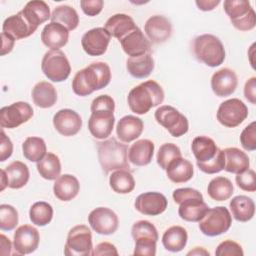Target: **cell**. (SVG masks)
Wrapping results in <instances>:
<instances>
[{
    "mask_svg": "<svg viewBox=\"0 0 256 256\" xmlns=\"http://www.w3.org/2000/svg\"><path fill=\"white\" fill-rule=\"evenodd\" d=\"M248 116L247 106L238 98L228 99L222 102L217 110V120L228 128L239 126Z\"/></svg>",
    "mask_w": 256,
    "mask_h": 256,
    "instance_id": "4fadbf2b",
    "label": "cell"
},
{
    "mask_svg": "<svg viewBox=\"0 0 256 256\" xmlns=\"http://www.w3.org/2000/svg\"><path fill=\"white\" fill-rule=\"evenodd\" d=\"M123 51L130 57H136L149 53L151 45L139 27L134 28L120 40Z\"/></svg>",
    "mask_w": 256,
    "mask_h": 256,
    "instance_id": "ffe728a7",
    "label": "cell"
},
{
    "mask_svg": "<svg viewBox=\"0 0 256 256\" xmlns=\"http://www.w3.org/2000/svg\"><path fill=\"white\" fill-rule=\"evenodd\" d=\"M195 3L198 9L202 11H211L220 3V1L219 0H197Z\"/></svg>",
    "mask_w": 256,
    "mask_h": 256,
    "instance_id": "9f6ffc18",
    "label": "cell"
},
{
    "mask_svg": "<svg viewBox=\"0 0 256 256\" xmlns=\"http://www.w3.org/2000/svg\"><path fill=\"white\" fill-rule=\"evenodd\" d=\"M7 179V187L11 189H20L24 187L29 180V169L26 164L21 161H14L5 169Z\"/></svg>",
    "mask_w": 256,
    "mask_h": 256,
    "instance_id": "836d02e7",
    "label": "cell"
},
{
    "mask_svg": "<svg viewBox=\"0 0 256 256\" xmlns=\"http://www.w3.org/2000/svg\"><path fill=\"white\" fill-rule=\"evenodd\" d=\"M37 170L40 176L46 180H56L61 173L60 159L54 153L48 152L37 162Z\"/></svg>",
    "mask_w": 256,
    "mask_h": 256,
    "instance_id": "ab89813d",
    "label": "cell"
},
{
    "mask_svg": "<svg viewBox=\"0 0 256 256\" xmlns=\"http://www.w3.org/2000/svg\"><path fill=\"white\" fill-rule=\"evenodd\" d=\"M24 157L31 162L40 161L46 154L47 148L45 141L40 137H28L22 144Z\"/></svg>",
    "mask_w": 256,
    "mask_h": 256,
    "instance_id": "b9f144b4",
    "label": "cell"
},
{
    "mask_svg": "<svg viewBox=\"0 0 256 256\" xmlns=\"http://www.w3.org/2000/svg\"><path fill=\"white\" fill-rule=\"evenodd\" d=\"M29 217L33 224L37 226H45L49 224L53 218V208L45 201L36 202L29 210Z\"/></svg>",
    "mask_w": 256,
    "mask_h": 256,
    "instance_id": "7bdbcfd3",
    "label": "cell"
},
{
    "mask_svg": "<svg viewBox=\"0 0 256 256\" xmlns=\"http://www.w3.org/2000/svg\"><path fill=\"white\" fill-rule=\"evenodd\" d=\"M126 68L133 77L146 78L154 69L153 57L150 52L136 57H129L126 62Z\"/></svg>",
    "mask_w": 256,
    "mask_h": 256,
    "instance_id": "e575fe53",
    "label": "cell"
},
{
    "mask_svg": "<svg viewBox=\"0 0 256 256\" xmlns=\"http://www.w3.org/2000/svg\"><path fill=\"white\" fill-rule=\"evenodd\" d=\"M104 2L102 0H81L80 6L82 11L88 16H96L103 9Z\"/></svg>",
    "mask_w": 256,
    "mask_h": 256,
    "instance_id": "f907efd6",
    "label": "cell"
},
{
    "mask_svg": "<svg viewBox=\"0 0 256 256\" xmlns=\"http://www.w3.org/2000/svg\"><path fill=\"white\" fill-rule=\"evenodd\" d=\"M92 234L86 225H77L68 232L64 247L66 256L92 255Z\"/></svg>",
    "mask_w": 256,
    "mask_h": 256,
    "instance_id": "8fae6325",
    "label": "cell"
},
{
    "mask_svg": "<svg viewBox=\"0 0 256 256\" xmlns=\"http://www.w3.org/2000/svg\"><path fill=\"white\" fill-rule=\"evenodd\" d=\"M51 22L63 25L68 31L74 30L79 24V16L76 10L68 5H60L56 7L51 14Z\"/></svg>",
    "mask_w": 256,
    "mask_h": 256,
    "instance_id": "60d3db41",
    "label": "cell"
},
{
    "mask_svg": "<svg viewBox=\"0 0 256 256\" xmlns=\"http://www.w3.org/2000/svg\"><path fill=\"white\" fill-rule=\"evenodd\" d=\"M237 84L236 73L229 68H222L211 77V88L218 97H227L234 93Z\"/></svg>",
    "mask_w": 256,
    "mask_h": 256,
    "instance_id": "44dd1931",
    "label": "cell"
},
{
    "mask_svg": "<svg viewBox=\"0 0 256 256\" xmlns=\"http://www.w3.org/2000/svg\"><path fill=\"white\" fill-rule=\"evenodd\" d=\"M229 207L233 218L240 222H247L251 220L255 213L254 201L245 195H238L232 198L229 203Z\"/></svg>",
    "mask_w": 256,
    "mask_h": 256,
    "instance_id": "1f68e13d",
    "label": "cell"
},
{
    "mask_svg": "<svg viewBox=\"0 0 256 256\" xmlns=\"http://www.w3.org/2000/svg\"><path fill=\"white\" fill-rule=\"evenodd\" d=\"M5 187H7V179L4 169H1V191H3Z\"/></svg>",
    "mask_w": 256,
    "mask_h": 256,
    "instance_id": "91938a15",
    "label": "cell"
},
{
    "mask_svg": "<svg viewBox=\"0 0 256 256\" xmlns=\"http://www.w3.org/2000/svg\"><path fill=\"white\" fill-rule=\"evenodd\" d=\"M182 157L180 148L174 143H164L160 146L157 153V163L163 169L166 170L168 165L176 158Z\"/></svg>",
    "mask_w": 256,
    "mask_h": 256,
    "instance_id": "ee69618b",
    "label": "cell"
},
{
    "mask_svg": "<svg viewBox=\"0 0 256 256\" xmlns=\"http://www.w3.org/2000/svg\"><path fill=\"white\" fill-rule=\"evenodd\" d=\"M55 129L63 136H74L82 127L80 115L72 109H61L53 117Z\"/></svg>",
    "mask_w": 256,
    "mask_h": 256,
    "instance_id": "d6986e66",
    "label": "cell"
},
{
    "mask_svg": "<svg viewBox=\"0 0 256 256\" xmlns=\"http://www.w3.org/2000/svg\"><path fill=\"white\" fill-rule=\"evenodd\" d=\"M111 36L103 27L93 28L87 31L81 39L83 50L90 56H100L108 48Z\"/></svg>",
    "mask_w": 256,
    "mask_h": 256,
    "instance_id": "e0dca14e",
    "label": "cell"
},
{
    "mask_svg": "<svg viewBox=\"0 0 256 256\" xmlns=\"http://www.w3.org/2000/svg\"><path fill=\"white\" fill-rule=\"evenodd\" d=\"M154 116L157 123L163 126L173 137H180L186 134L189 129L187 118L170 105L160 106L155 111Z\"/></svg>",
    "mask_w": 256,
    "mask_h": 256,
    "instance_id": "7c38bea8",
    "label": "cell"
},
{
    "mask_svg": "<svg viewBox=\"0 0 256 256\" xmlns=\"http://www.w3.org/2000/svg\"><path fill=\"white\" fill-rule=\"evenodd\" d=\"M244 96L251 104H256V77H251L246 81L244 86Z\"/></svg>",
    "mask_w": 256,
    "mask_h": 256,
    "instance_id": "db71d44e",
    "label": "cell"
},
{
    "mask_svg": "<svg viewBox=\"0 0 256 256\" xmlns=\"http://www.w3.org/2000/svg\"><path fill=\"white\" fill-rule=\"evenodd\" d=\"M187 231L181 226H171L168 228L163 236L162 243L166 250L171 252H179L184 249L187 244Z\"/></svg>",
    "mask_w": 256,
    "mask_h": 256,
    "instance_id": "8d00e7d4",
    "label": "cell"
},
{
    "mask_svg": "<svg viewBox=\"0 0 256 256\" xmlns=\"http://www.w3.org/2000/svg\"><path fill=\"white\" fill-rule=\"evenodd\" d=\"M131 234L135 241L134 255L154 256L156 243L159 238L156 227L147 220L135 222L131 228Z\"/></svg>",
    "mask_w": 256,
    "mask_h": 256,
    "instance_id": "52a82bcc",
    "label": "cell"
},
{
    "mask_svg": "<svg viewBox=\"0 0 256 256\" xmlns=\"http://www.w3.org/2000/svg\"><path fill=\"white\" fill-rule=\"evenodd\" d=\"M187 255H208L209 256V252L202 247H195V249L189 251Z\"/></svg>",
    "mask_w": 256,
    "mask_h": 256,
    "instance_id": "680465c9",
    "label": "cell"
},
{
    "mask_svg": "<svg viewBox=\"0 0 256 256\" xmlns=\"http://www.w3.org/2000/svg\"><path fill=\"white\" fill-rule=\"evenodd\" d=\"M240 143L247 151L256 149V122L253 121L247 125L240 135Z\"/></svg>",
    "mask_w": 256,
    "mask_h": 256,
    "instance_id": "c3c4849f",
    "label": "cell"
},
{
    "mask_svg": "<svg viewBox=\"0 0 256 256\" xmlns=\"http://www.w3.org/2000/svg\"><path fill=\"white\" fill-rule=\"evenodd\" d=\"M41 69L44 75L53 82L65 81L71 72V66L64 52L49 50L43 56Z\"/></svg>",
    "mask_w": 256,
    "mask_h": 256,
    "instance_id": "30bf717a",
    "label": "cell"
},
{
    "mask_svg": "<svg viewBox=\"0 0 256 256\" xmlns=\"http://www.w3.org/2000/svg\"><path fill=\"white\" fill-rule=\"evenodd\" d=\"M0 238H1V251H0L1 255L11 254L12 245H11V242H10L9 238H7L4 234H1Z\"/></svg>",
    "mask_w": 256,
    "mask_h": 256,
    "instance_id": "6f0895ef",
    "label": "cell"
},
{
    "mask_svg": "<svg viewBox=\"0 0 256 256\" xmlns=\"http://www.w3.org/2000/svg\"><path fill=\"white\" fill-rule=\"evenodd\" d=\"M91 116L88 120V129L93 137L105 139L112 133L115 117V102L109 95H100L91 103Z\"/></svg>",
    "mask_w": 256,
    "mask_h": 256,
    "instance_id": "7a4b0ae2",
    "label": "cell"
},
{
    "mask_svg": "<svg viewBox=\"0 0 256 256\" xmlns=\"http://www.w3.org/2000/svg\"><path fill=\"white\" fill-rule=\"evenodd\" d=\"M133 18L127 14L118 13L111 16L105 23L104 28L110 36L120 40L127 33L136 28Z\"/></svg>",
    "mask_w": 256,
    "mask_h": 256,
    "instance_id": "f1b7e54d",
    "label": "cell"
},
{
    "mask_svg": "<svg viewBox=\"0 0 256 256\" xmlns=\"http://www.w3.org/2000/svg\"><path fill=\"white\" fill-rule=\"evenodd\" d=\"M163 100L164 91L154 80H148L135 86L127 97L130 110L138 115L146 114L151 108L160 105Z\"/></svg>",
    "mask_w": 256,
    "mask_h": 256,
    "instance_id": "3957f363",
    "label": "cell"
},
{
    "mask_svg": "<svg viewBox=\"0 0 256 256\" xmlns=\"http://www.w3.org/2000/svg\"><path fill=\"white\" fill-rule=\"evenodd\" d=\"M33 116V108L27 102L18 101L0 109V125L2 128L13 129L26 123Z\"/></svg>",
    "mask_w": 256,
    "mask_h": 256,
    "instance_id": "5bb4252c",
    "label": "cell"
},
{
    "mask_svg": "<svg viewBox=\"0 0 256 256\" xmlns=\"http://www.w3.org/2000/svg\"><path fill=\"white\" fill-rule=\"evenodd\" d=\"M21 12L35 30H37L39 25L51 18L49 6L41 0L29 1Z\"/></svg>",
    "mask_w": 256,
    "mask_h": 256,
    "instance_id": "83f0119b",
    "label": "cell"
},
{
    "mask_svg": "<svg viewBox=\"0 0 256 256\" xmlns=\"http://www.w3.org/2000/svg\"><path fill=\"white\" fill-rule=\"evenodd\" d=\"M40 235L38 230L28 224L18 227L14 233L13 247L16 254L25 255L34 252L39 245Z\"/></svg>",
    "mask_w": 256,
    "mask_h": 256,
    "instance_id": "2e32d148",
    "label": "cell"
},
{
    "mask_svg": "<svg viewBox=\"0 0 256 256\" xmlns=\"http://www.w3.org/2000/svg\"><path fill=\"white\" fill-rule=\"evenodd\" d=\"M111 80V70L105 62H94L79 70L73 80L72 89L78 96H88L106 87Z\"/></svg>",
    "mask_w": 256,
    "mask_h": 256,
    "instance_id": "6da1fadb",
    "label": "cell"
},
{
    "mask_svg": "<svg viewBox=\"0 0 256 256\" xmlns=\"http://www.w3.org/2000/svg\"><path fill=\"white\" fill-rule=\"evenodd\" d=\"M225 155L224 169L227 172L239 174L249 169L250 161L248 155L236 147H229L223 150Z\"/></svg>",
    "mask_w": 256,
    "mask_h": 256,
    "instance_id": "4dcf8cb0",
    "label": "cell"
},
{
    "mask_svg": "<svg viewBox=\"0 0 256 256\" xmlns=\"http://www.w3.org/2000/svg\"><path fill=\"white\" fill-rule=\"evenodd\" d=\"M234 191L232 182L223 176L213 178L207 187L208 195L215 201L228 200Z\"/></svg>",
    "mask_w": 256,
    "mask_h": 256,
    "instance_id": "74e56055",
    "label": "cell"
},
{
    "mask_svg": "<svg viewBox=\"0 0 256 256\" xmlns=\"http://www.w3.org/2000/svg\"><path fill=\"white\" fill-rule=\"evenodd\" d=\"M194 169L192 163L182 157L174 159L166 168V174L173 183H185L193 177Z\"/></svg>",
    "mask_w": 256,
    "mask_h": 256,
    "instance_id": "f546056e",
    "label": "cell"
},
{
    "mask_svg": "<svg viewBox=\"0 0 256 256\" xmlns=\"http://www.w3.org/2000/svg\"><path fill=\"white\" fill-rule=\"evenodd\" d=\"M215 254L217 256H243L244 252L242 247L237 242L225 240L217 246Z\"/></svg>",
    "mask_w": 256,
    "mask_h": 256,
    "instance_id": "681fc988",
    "label": "cell"
},
{
    "mask_svg": "<svg viewBox=\"0 0 256 256\" xmlns=\"http://www.w3.org/2000/svg\"><path fill=\"white\" fill-rule=\"evenodd\" d=\"M92 255L100 256V255H118V251L116 247L109 242H101L96 245L94 250L92 251Z\"/></svg>",
    "mask_w": 256,
    "mask_h": 256,
    "instance_id": "f5cc1de1",
    "label": "cell"
},
{
    "mask_svg": "<svg viewBox=\"0 0 256 256\" xmlns=\"http://www.w3.org/2000/svg\"><path fill=\"white\" fill-rule=\"evenodd\" d=\"M98 159L105 173L120 169L129 170L130 168L127 145L113 137L98 143Z\"/></svg>",
    "mask_w": 256,
    "mask_h": 256,
    "instance_id": "5b68a950",
    "label": "cell"
},
{
    "mask_svg": "<svg viewBox=\"0 0 256 256\" xmlns=\"http://www.w3.org/2000/svg\"><path fill=\"white\" fill-rule=\"evenodd\" d=\"M88 222L96 233L102 235L113 234L119 225L117 214L107 207H98L92 210L88 216Z\"/></svg>",
    "mask_w": 256,
    "mask_h": 256,
    "instance_id": "9a60e30c",
    "label": "cell"
},
{
    "mask_svg": "<svg viewBox=\"0 0 256 256\" xmlns=\"http://www.w3.org/2000/svg\"><path fill=\"white\" fill-rule=\"evenodd\" d=\"M144 31L149 40L159 44L170 38L172 34V25L165 16L154 15L146 21Z\"/></svg>",
    "mask_w": 256,
    "mask_h": 256,
    "instance_id": "7402d4cb",
    "label": "cell"
},
{
    "mask_svg": "<svg viewBox=\"0 0 256 256\" xmlns=\"http://www.w3.org/2000/svg\"><path fill=\"white\" fill-rule=\"evenodd\" d=\"M238 187L244 191L254 192L256 190V174L252 169H247L235 177Z\"/></svg>",
    "mask_w": 256,
    "mask_h": 256,
    "instance_id": "7dc6e473",
    "label": "cell"
},
{
    "mask_svg": "<svg viewBox=\"0 0 256 256\" xmlns=\"http://www.w3.org/2000/svg\"><path fill=\"white\" fill-rule=\"evenodd\" d=\"M168 205L167 198L160 192H145L140 194L134 203L138 212L148 216L163 213Z\"/></svg>",
    "mask_w": 256,
    "mask_h": 256,
    "instance_id": "ac0fdd59",
    "label": "cell"
},
{
    "mask_svg": "<svg viewBox=\"0 0 256 256\" xmlns=\"http://www.w3.org/2000/svg\"><path fill=\"white\" fill-rule=\"evenodd\" d=\"M144 124L140 118L133 115H126L118 121L116 133L122 142L130 143L142 134Z\"/></svg>",
    "mask_w": 256,
    "mask_h": 256,
    "instance_id": "d4e9b609",
    "label": "cell"
},
{
    "mask_svg": "<svg viewBox=\"0 0 256 256\" xmlns=\"http://www.w3.org/2000/svg\"><path fill=\"white\" fill-rule=\"evenodd\" d=\"M193 52L198 61L209 67H217L225 60V49L221 40L212 34H202L193 41Z\"/></svg>",
    "mask_w": 256,
    "mask_h": 256,
    "instance_id": "8992f818",
    "label": "cell"
},
{
    "mask_svg": "<svg viewBox=\"0 0 256 256\" xmlns=\"http://www.w3.org/2000/svg\"><path fill=\"white\" fill-rule=\"evenodd\" d=\"M1 140H0V161L4 162L8 159L13 152V144L9 137L6 136L3 130H1Z\"/></svg>",
    "mask_w": 256,
    "mask_h": 256,
    "instance_id": "816d5d0a",
    "label": "cell"
},
{
    "mask_svg": "<svg viewBox=\"0 0 256 256\" xmlns=\"http://www.w3.org/2000/svg\"><path fill=\"white\" fill-rule=\"evenodd\" d=\"M36 30L30 25L21 11L6 18L2 25V32L10 35L15 40H20L32 35Z\"/></svg>",
    "mask_w": 256,
    "mask_h": 256,
    "instance_id": "603a6c76",
    "label": "cell"
},
{
    "mask_svg": "<svg viewBox=\"0 0 256 256\" xmlns=\"http://www.w3.org/2000/svg\"><path fill=\"white\" fill-rule=\"evenodd\" d=\"M154 148V143L149 139L137 140L128 150V159L137 166L148 165L153 158Z\"/></svg>",
    "mask_w": 256,
    "mask_h": 256,
    "instance_id": "4316f807",
    "label": "cell"
},
{
    "mask_svg": "<svg viewBox=\"0 0 256 256\" xmlns=\"http://www.w3.org/2000/svg\"><path fill=\"white\" fill-rule=\"evenodd\" d=\"M197 166L202 172L207 174H215L220 172L225 166V155L223 150L219 149L215 157L208 162H197Z\"/></svg>",
    "mask_w": 256,
    "mask_h": 256,
    "instance_id": "bcb514c9",
    "label": "cell"
},
{
    "mask_svg": "<svg viewBox=\"0 0 256 256\" xmlns=\"http://www.w3.org/2000/svg\"><path fill=\"white\" fill-rule=\"evenodd\" d=\"M31 95L34 104L40 108H50L57 101L56 89L47 81L38 82L33 87Z\"/></svg>",
    "mask_w": 256,
    "mask_h": 256,
    "instance_id": "d6a6232c",
    "label": "cell"
},
{
    "mask_svg": "<svg viewBox=\"0 0 256 256\" xmlns=\"http://www.w3.org/2000/svg\"><path fill=\"white\" fill-rule=\"evenodd\" d=\"M232 224V216L224 206H216L208 209L199 221L200 231L209 237L221 235L229 230Z\"/></svg>",
    "mask_w": 256,
    "mask_h": 256,
    "instance_id": "9c48e42d",
    "label": "cell"
},
{
    "mask_svg": "<svg viewBox=\"0 0 256 256\" xmlns=\"http://www.w3.org/2000/svg\"><path fill=\"white\" fill-rule=\"evenodd\" d=\"M1 38H2V48H1V55H5L8 54L12 51L13 46H14V42L15 39L13 37H11L10 35L2 32L1 33Z\"/></svg>",
    "mask_w": 256,
    "mask_h": 256,
    "instance_id": "11a10c76",
    "label": "cell"
},
{
    "mask_svg": "<svg viewBox=\"0 0 256 256\" xmlns=\"http://www.w3.org/2000/svg\"><path fill=\"white\" fill-rule=\"evenodd\" d=\"M232 25L240 31H250L256 25V14L249 1L226 0L223 4Z\"/></svg>",
    "mask_w": 256,
    "mask_h": 256,
    "instance_id": "ba28073f",
    "label": "cell"
},
{
    "mask_svg": "<svg viewBox=\"0 0 256 256\" xmlns=\"http://www.w3.org/2000/svg\"><path fill=\"white\" fill-rule=\"evenodd\" d=\"M192 152L197 162H208L215 157L219 148L213 139L207 136H197L191 144Z\"/></svg>",
    "mask_w": 256,
    "mask_h": 256,
    "instance_id": "d590c367",
    "label": "cell"
},
{
    "mask_svg": "<svg viewBox=\"0 0 256 256\" xmlns=\"http://www.w3.org/2000/svg\"><path fill=\"white\" fill-rule=\"evenodd\" d=\"M69 39V31L61 24L50 22L43 28L41 32L42 43L51 48V50H59L65 46Z\"/></svg>",
    "mask_w": 256,
    "mask_h": 256,
    "instance_id": "cb8c5ba5",
    "label": "cell"
},
{
    "mask_svg": "<svg viewBox=\"0 0 256 256\" xmlns=\"http://www.w3.org/2000/svg\"><path fill=\"white\" fill-rule=\"evenodd\" d=\"M173 199L179 205L180 218L188 222H199L208 211V205L203 201L202 194L193 188H178L174 190Z\"/></svg>",
    "mask_w": 256,
    "mask_h": 256,
    "instance_id": "277c9868",
    "label": "cell"
},
{
    "mask_svg": "<svg viewBox=\"0 0 256 256\" xmlns=\"http://www.w3.org/2000/svg\"><path fill=\"white\" fill-rule=\"evenodd\" d=\"M80 190L78 179L71 174L60 175L54 182L53 192L56 198L67 202L74 199Z\"/></svg>",
    "mask_w": 256,
    "mask_h": 256,
    "instance_id": "484cf974",
    "label": "cell"
},
{
    "mask_svg": "<svg viewBox=\"0 0 256 256\" xmlns=\"http://www.w3.org/2000/svg\"><path fill=\"white\" fill-rule=\"evenodd\" d=\"M111 189L119 194H128L135 188V180L129 170L120 169L112 172L109 178Z\"/></svg>",
    "mask_w": 256,
    "mask_h": 256,
    "instance_id": "f35d334b",
    "label": "cell"
},
{
    "mask_svg": "<svg viewBox=\"0 0 256 256\" xmlns=\"http://www.w3.org/2000/svg\"><path fill=\"white\" fill-rule=\"evenodd\" d=\"M18 224L17 210L8 204L0 205V228L1 230H13Z\"/></svg>",
    "mask_w": 256,
    "mask_h": 256,
    "instance_id": "f6af8a7d",
    "label": "cell"
}]
</instances>
